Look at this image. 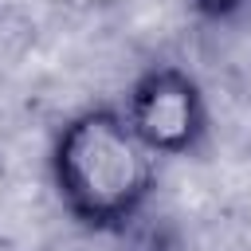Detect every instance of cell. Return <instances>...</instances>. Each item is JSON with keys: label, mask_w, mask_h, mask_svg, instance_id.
<instances>
[{"label": "cell", "mask_w": 251, "mask_h": 251, "mask_svg": "<svg viewBox=\"0 0 251 251\" xmlns=\"http://www.w3.org/2000/svg\"><path fill=\"white\" fill-rule=\"evenodd\" d=\"M51 173L63 208L78 224L114 227L149 200L157 153L133 133L122 110H86L63 126Z\"/></svg>", "instance_id": "1"}, {"label": "cell", "mask_w": 251, "mask_h": 251, "mask_svg": "<svg viewBox=\"0 0 251 251\" xmlns=\"http://www.w3.org/2000/svg\"><path fill=\"white\" fill-rule=\"evenodd\" d=\"M126 122L157 157H184L204 137V94L180 67L141 75L126 102Z\"/></svg>", "instance_id": "2"}, {"label": "cell", "mask_w": 251, "mask_h": 251, "mask_svg": "<svg viewBox=\"0 0 251 251\" xmlns=\"http://www.w3.org/2000/svg\"><path fill=\"white\" fill-rule=\"evenodd\" d=\"M200 12H208V16H227V12H235L243 0H192Z\"/></svg>", "instance_id": "3"}]
</instances>
